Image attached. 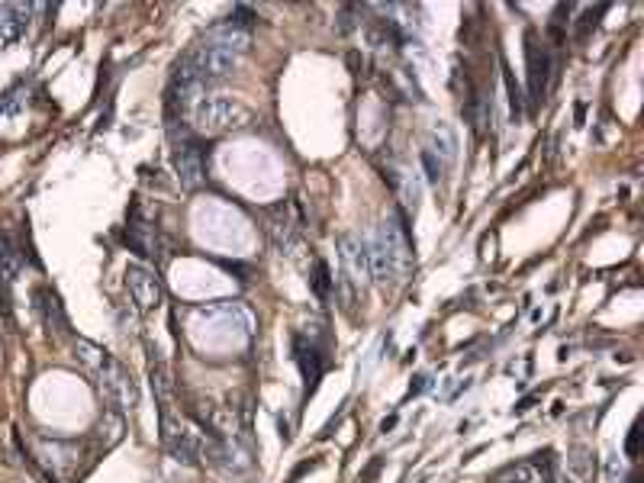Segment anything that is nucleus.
Instances as JSON below:
<instances>
[{"label": "nucleus", "instance_id": "obj_15", "mask_svg": "<svg viewBox=\"0 0 644 483\" xmlns=\"http://www.w3.org/2000/svg\"><path fill=\"white\" fill-rule=\"evenodd\" d=\"M20 268H23V255L16 252L13 238L7 232H0V274L7 284H13L16 277H20Z\"/></svg>", "mask_w": 644, "mask_h": 483}, {"label": "nucleus", "instance_id": "obj_7", "mask_svg": "<svg viewBox=\"0 0 644 483\" xmlns=\"http://www.w3.org/2000/svg\"><path fill=\"white\" fill-rule=\"evenodd\" d=\"M148 377H152V393H155V403H158V416L161 419H171L177 409V387H174V377H171L168 364L152 352L148 358Z\"/></svg>", "mask_w": 644, "mask_h": 483}, {"label": "nucleus", "instance_id": "obj_10", "mask_svg": "<svg viewBox=\"0 0 644 483\" xmlns=\"http://www.w3.org/2000/svg\"><path fill=\"white\" fill-rule=\"evenodd\" d=\"M200 42H207V46L219 49V52L242 58V55L248 52V46H252V30H238V26H232L229 20H226V23H219V26H213V30L203 32Z\"/></svg>", "mask_w": 644, "mask_h": 483}, {"label": "nucleus", "instance_id": "obj_18", "mask_svg": "<svg viewBox=\"0 0 644 483\" xmlns=\"http://www.w3.org/2000/svg\"><path fill=\"white\" fill-rule=\"evenodd\" d=\"M503 81H506V91H509V107H513V116H515V123L522 120V91H519V85H515V77H513V71L503 65Z\"/></svg>", "mask_w": 644, "mask_h": 483}, {"label": "nucleus", "instance_id": "obj_3", "mask_svg": "<svg viewBox=\"0 0 644 483\" xmlns=\"http://www.w3.org/2000/svg\"><path fill=\"white\" fill-rule=\"evenodd\" d=\"M126 287L130 297L142 313H152L165 303V284H161L158 271L146 268V264H130L126 268Z\"/></svg>", "mask_w": 644, "mask_h": 483}, {"label": "nucleus", "instance_id": "obj_22", "mask_svg": "<svg viewBox=\"0 0 644 483\" xmlns=\"http://www.w3.org/2000/svg\"><path fill=\"white\" fill-rule=\"evenodd\" d=\"M0 49H4V36H0Z\"/></svg>", "mask_w": 644, "mask_h": 483}, {"label": "nucleus", "instance_id": "obj_19", "mask_svg": "<svg viewBox=\"0 0 644 483\" xmlns=\"http://www.w3.org/2000/svg\"><path fill=\"white\" fill-rule=\"evenodd\" d=\"M313 287H316V293H319V297H329V287H332V281H329V264H326V261H316Z\"/></svg>", "mask_w": 644, "mask_h": 483}, {"label": "nucleus", "instance_id": "obj_5", "mask_svg": "<svg viewBox=\"0 0 644 483\" xmlns=\"http://www.w3.org/2000/svg\"><path fill=\"white\" fill-rule=\"evenodd\" d=\"M97 377H100V387H103V393H107V399H110V407L120 409V413L136 407V384H132L130 371H126L120 361L113 358Z\"/></svg>", "mask_w": 644, "mask_h": 483}, {"label": "nucleus", "instance_id": "obj_20", "mask_svg": "<svg viewBox=\"0 0 644 483\" xmlns=\"http://www.w3.org/2000/svg\"><path fill=\"white\" fill-rule=\"evenodd\" d=\"M422 165H425V177H429L432 184H438V181L445 177V171H442V165H438V161L432 158L429 152H422Z\"/></svg>", "mask_w": 644, "mask_h": 483}, {"label": "nucleus", "instance_id": "obj_6", "mask_svg": "<svg viewBox=\"0 0 644 483\" xmlns=\"http://www.w3.org/2000/svg\"><path fill=\"white\" fill-rule=\"evenodd\" d=\"M174 174L187 191H197L207 181V158H203V148L197 142H177L174 146Z\"/></svg>", "mask_w": 644, "mask_h": 483}, {"label": "nucleus", "instance_id": "obj_9", "mask_svg": "<svg viewBox=\"0 0 644 483\" xmlns=\"http://www.w3.org/2000/svg\"><path fill=\"white\" fill-rule=\"evenodd\" d=\"M264 219H268V232L274 238V246L284 255H297L300 248V236H297V223L291 219V210L287 203H277V207L264 210Z\"/></svg>", "mask_w": 644, "mask_h": 483}, {"label": "nucleus", "instance_id": "obj_4", "mask_svg": "<svg viewBox=\"0 0 644 483\" xmlns=\"http://www.w3.org/2000/svg\"><path fill=\"white\" fill-rule=\"evenodd\" d=\"M525 62H529V103L532 110L541 107V100L548 94V77H551V58L538 42V32H525Z\"/></svg>", "mask_w": 644, "mask_h": 483}, {"label": "nucleus", "instance_id": "obj_13", "mask_svg": "<svg viewBox=\"0 0 644 483\" xmlns=\"http://www.w3.org/2000/svg\"><path fill=\"white\" fill-rule=\"evenodd\" d=\"M342 261H345L348 274H352L354 284H361L364 277L371 274V258H368V246L354 236L342 238Z\"/></svg>", "mask_w": 644, "mask_h": 483}, {"label": "nucleus", "instance_id": "obj_17", "mask_svg": "<svg viewBox=\"0 0 644 483\" xmlns=\"http://www.w3.org/2000/svg\"><path fill=\"white\" fill-rule=\"evenodd\" d=\"M75 354L85 361L94 374H100V371H103L110 361H113V354H110L107 348H100L97 342H91V338H75Z\"/></svg>", "mask_w": 644, "mask_h": 483}, {"label": "nucleus", "instance_id": "obj_8", "mask_svg": "<svg viewBox=\"0 0 644 483\" xmlns=\"http://www.w3.org/2000/svg\"><path fill=\"white\" fill-rule=\"evenodd\" d=\"M32 303H36V313L42 319L52 335H68V316H65L62 297L52 291V287H36L32 291Z\"/></svg>", "mask_w": 644, "mask_h": 483}, {"label": "nucleus", "instance_id": "obj_16", "mask_svg": "<svg viewBox=\"0 0 644 483\" xmlns=\"http://www.w3.org/2000/svg\"><path fill=\"white\" fill-rule=\"evenodd\" d=\"M126 242H130L132 252L142 255V258H155V229L148 223H142V219H132L130 223Z\"/></svg>", "mask_w": 644, "mask_h": 483}, {"label": "nucleus", "instance_id": "obj_11", "mask_svg": "<svg viewBox=\"0 0 644 483\" xmlns=\"http://www.w3.org/2000/svg\"><path fill=\"white\" fill-rule=\"evenodd\" d=\"M293 352H297V364L300 371H303V380H307V393H313L322 371H326V354H319V348H316L313 342H307V338H300V335L297 342H293Z\"/></svg>", "mask_w": 644, "mask_h": 483}, {"label": "nucleus", "instance_id": "obj_2", "mask_svg": "<svg viewBox=\"0 0 644 483\" xmlns=\"http://www.w3.org/2000/svg\"><path fill=\"white\" fill-rule=\"evenodd\" d=\"M191 123L203 136H219V132L238 130L248 123V110L232 97H203L193 107Z\"/></svg>", "mask_w": 644, "mask_h": 483}, {"label": "nucleus", "instance_id": "obj_1", "mask_svg": "<svg viewBox=\"0 0 644 483\" xmlns=\"http://www.w3.org/2000/svg\"><path fill=\"white\" fill-rule=\"evenodd\" d=\"M371 258V274L387 284V281H403V274L413 264V238H409L407 219L403 213H390L384 223L377 226L374 242L368 246Z\"/></svg>", "mask_w": 644, "mask_h": 483}, {"label": "nucleus", "instance_id": "obj_21", "mask_svg": "<svg viewBox=\"0 0 644 483\" xmlns=\"http://www.w3.org/2000/svg\"><path fill=\"white\" fill-rule=\"evenodd\" d=\"M638 438H641V425H631V435H629V445H625V452H629V458H635L638 454Z\"/></svg>", "mask_w": 644, "mask_h": 483}, {"label": "nucleus", "instance_id": "obj_12", "mask_svg": "<svg viewBox=\"0 0 644 483\" xmlns=\"http://www.w3.org/2000/svg\"><path fill=\"white\" fill-rule=\"evenodd\" d=\"M425 152L432 155V158L442 165V171H452V165H454V158H458V136H454V130L448 123H438L435 130H432V142H429V148Z\"/></svg>", "mask_w": 644, "mask_h": 483}, {"label": "nucleus", "instance_id": "obj_14", "mask_svg": "<svg viewBox=\"0 0 644 483\" xmlns=\"http://www.w3.org/2000/svg\"><path fill=\"white\" fill-rule=\"evenodd\" d=\"M26 26H30V7L23 4H4L0 7V36H4V46L16 42L23 36Z\"/></svg>", "mask_w": 644, "mask_h": 483}]
</instances>
